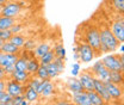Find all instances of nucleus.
<instances>
[{
    "mask_svg": "<svg viewBox=\"0 0 124 105\" xmlns=\"http://www.w3.org/2000/svg\"><path fill=\"white\" fill-rule=\"evenodd\" d=\"M46 72H48V75H49V79H55V78H57L60 73H59V71H57V68H56V66L54 65V62H50V63H48L46 66Z\"/></svg>",
    "mask_w": 124,
    "mask_h": 105,
    "instance_id": "nucleus-25",
    "label": "nucleus"
},
{
    "mask_svg": "<svg viewBox=\"0 0 124 105\" xmlns=\"http://www.w3.org/2000/svg\"><path fill=\"white\" fill-rule=\"evenodd\" d=\"M66 84H67L68 90L70 91L72 93L85 91V90H84V87H82V85H81V82L79 81V79H77V76L68 78V79H67V81H66Z\"/></svg>",
    "mask_w": 124,
    "mask_h": 105,
    "instance_id": "nucleus-14",
    "label": "nucleus"
},
{
    "mask_svg": "<svg viewBox=\"0 0 124 105\" xmlns=\"http://www.w3.org/2000/svg\"><path fill=\"white\" fill-rule=\"evenodd\" d=\"M53 51H54V54H55V56H57V57H66V49H64V47L62 43H57V44L54 45V49H53Z\"/></svg>",
    "mask_w": 124,
    "mask_h": 105,
    "instance_id": "nucleus-28",
    "label": "nucleus"
},
{
    "mask_svg": "<svg viewBox=\"0 0 124 105\" xmlns=\"http://www.w3.org/2000/svg\"><path fill=\"white\" fill-rule=\"evenodd\" d=\"M15 23H16V18H11V17H6V16L0 15V30L10 29Z\"/></svg>",
    "mask_w": 124,
    "mask_h": 105,
    "instance_id": "nucleus-22",
    "label": "nucleus"
},
{
    "mask_svg": "<svg viewBox=\"0 0 124 105\" xmlns=\"http://www.w3.org/2000/svg\"><path fill=\"white\" fill-rule=\"evenodd\" d=\"M111 4H112V6L116 8L117 12L123 13V11H124V0H111Z\"/></svg>",
    "mask_w": 124,
    "mask_h": 105,
    "instance_id": "nucleus-31",
    "label": "nucleus"
},
{
    "mask_svg": "<svg viewBox=\"0 0 124 105\" xmlns=\"http://www.w3.org/2000/svg\"><path fill=\"white\" fill-rule=\"evenodd\" d=\"M4 71H5V73H6V75H7V78L11 76V74H12L13 71H15V65H10V66L4 67Z\"/></svg>",
    "mask_w": 124,
    "mask_h": 105,
    "instance_id": "nucleus-38",
    "label": "nucleus"
},
{
    "mask_svg": "<svg viewBox=\"0 0 124 105\" xmlns=\"http://www.w3.org/2000/svg\"><path fill=\"white\" fill-rule=\"evenodd\" d=\"M25 38H24V36H22V35H19V33H15V35H12V37L10 38V42L11 43H13L16 47H18L19 49H22L23 48V45L25 43Z\"/></svg>",
    "mask_w": 124,
    "mask_h": 105,
    "instance_id": "nucleus-24",
    "label": "nucleus"
},
{
    "mask_svg": "<svg viewBox=\"0 0 124 105\" xmlns=\"http://www.w3.org/2000/svg\"><path fill=\"white\" fill-rule=\"evenodd\" d=\"M101 61L108 71H124L123 54H110L106 55Z\"/></svg>",
    "mask_w": 124,
    "mask_h": 105,
    "instance_id": "nucleus-2",
    "label": "nucleus"
},
{
    "mask_svg": "<svg viewBox=\"0 0 124 105\" xmlns=\"http://www.w3.org/2000/svg\"><path fill=\"white\" fill-rule=\"evenodd\" d=\"M19 56V54H7L4 51H0V67H6L10 65H15Z\"/></svg>",
    "mask_w": 124,
    "mask_h": 105,
    "instance_id": "nucleus-11",
    "label": "nucleus"
},
{
    "mask_svg": "<svg viewBox=\"0 0 124 105\" xmlns=\"http://www.w3.org/2000/svg\"><path fill=\"white\" fill-rule=\"evenodd\" d=\"M77 51L79 54V61L82 63H90L95 56V51L88 43H77Z\"/></svg>",
    "mask_w": 124,
    "mask_h": 105,
    "instance_id": "nucleus-4",
    "label": "nucleus"
},
{
    "mask_svg": "<svg viewBox=\"0 0 124 105\" xmlns=\"http://www.w3.org/2000/svg\"><path fill=\"white\" fill-rule=\"evenodd\" d=\"M0 51H4V53H7V54H19L20 49L18 47H16L13 43H11L10 41H7V42L2 43Z\"/></svg>",
    "mask_w": 124,
    "mask_h": 105,
    "instance_id": "nucleus-19",
    "label": "nucleus"
},
{
    "mask_svg": "<svg viewBox=\"0 0 124 105\" xmlns=\"http://www.w3.org/2000/svg\"><path fill=\"white\" fill-rule=\"evenodd\" d=\"M41 63H39V60L38 57L36 56H32L28 60V65H26V72L30 75H35V73L37 72V69L39 68Z\"/></svg>",
    "mask_w": 124,
    "mask_h": 105,
    "instance_id": "nucleus-17",
    "label": "nucleus"
},
{
    "mask_svg": "<svg viewBox=\"0 0 124 105\" xmlns=\"http://www.w3.org/2000/svg\"><path fill=\"white\" fill-rule=\"evenodd\" d=\"M35 75L39 79H49V75H48V72H46V66H39V68L37 69V72L35 73Z\"/></svg>",
    "mask_w": 124,
    "mask_h": 105,
    "instance_id": "nucleus-30",
    "label": "nucleus"
},
{
    "mask_svg": "<svg viewBox=\"0 0 124 105\" xmlns=\"http://www.w3.org/2000/svg\"><path fill=\"white\" fill-rule=\"evenodd\" d=\"M12 100V96H10L7 92H4L0 97V105H10Z\"/></svg>",
    "mask_w": 124,
    "mask_h": 105,
    "instance_id": "nucleus-33",
    "label": "nucleus"
},
{
    "mask_svg": "<svg viewBox=\"0 0 124 105\" xmlns=\"http://www.w3.org/2000/svg\"><path fill=\"white\" fill-rule=\"evenodd\" d=\"M0 15H1V5H0Z\"/></svg>",
    "mask_w": 124,
    "mask_h": 105,
    "instance_id": "nucleus-46",
    "label": "nucleus"
},
{
    "mask_svg": "<svg viewBox=\"0 0 124 105\" xmlns=\"http://www.w3.org/2000/svg\"><path fill=\"white\" fill-rule=\"evenodd\" d=\"M55 59V54H54V51L50 49L49 51H46V54H43L38 60H39V63H41V66H46L48 63H50V62H53Z\"/></svg>",
    "mask_w": 124,
    "mask_h": 105,
    "instance_id": "nucleus-23",
    "label": "nucleus"
},
{
    "mask_svg": "<svg viewBox=\"0 0 124 105\" xmlns=\"http://www.w3.org/2000/svg\"><path fill=\"white\" fill-rule=\"evenodd\" d=\"M80 71H81V66H80V63L79 62H74L73 65H72V76H78V75L80 74Z\"/></svg>",
    "mask_w": 124,
    "mask_h": 105,
    "instance_id": "nucleus-35",
    "label": "nucleus"
},
{
    "mask_svg": "<svg viewBox=\"0 0 124 105\" xmlns=\"http://www.w3.org/2000/svg\"><path fill=\"white\" fill-rule=\"evenodd\" d=\"M94 78H98V79L101 80V81H108V69L106 67H104V68L97 74V76H94Z\"/></svg>",
    "mask_w": 124,
    "mask_h": 105,
    "instance_id": "nucleus-32",
    "label": "nucleus"
},
{
    "mask_svg": "<svg viewBox=\"0 0 124 105\" xmlns=\"http://www.w3.org/2000/svg\"><path fill=\"white\" fill-rule=\"evenodd\" d=\"M26 65H28V59L24 56H18L17 61L15 62V71H26Z\"/></svg>",
    "mask_w": 124,
    "mask_h": 105,
    "instance_id": "nucleus-26",
    "label": "nucleus"
},
{
    "mask_svg": "<svg viewBox=\"0 0 124 105\" xmlns=\"http://www.w3.org/2000/svg\"><path fill=\"white\" fill-rule=\"evenodd\" d=\"M85 40H86V43L91 45L97 54H100V51H99V49H100V35H99L98 28H94V26L87 28V30L85 32Z\"/></svg>",
    "mask_w": 124,
    "mask_h": 105,
    "instance_id": "nucleus-3",
    "label": "nucleus"
},
{
    "mask_svg": "<svg viewBox=\"0 0 124 105\" xmlns=\"http://www.w3.org/2000/svg\"><path fill=\"white\" fill-rule=\"evenodd\" d=\"M66 61H67V59L66 57H57V56H55V59H54V65L56 66V68H57V71H59V73L61 74V73H63L64 72V63H66Z\"/></svg>",
    "mask_w": 124,
    "mask_h": 105,
    "instance_id": "nucleus-29",
    "label": "nucleus"
},
{
    "mask_svg": "<svg viewBox=\"0 0 124 105\" xmlns=\"http://www.w3.org/2000/svg\"><path fill=\"white\" fill-rule=\"evenodd\" d=\"M87 92V96H88V98H90V102H91V105H103L105 104L104 103V100H103V98L95 92L94 90L92 91H86Z\"/></svg>",
    "mask_w": 124,
    "mask_h": 105,
    "instance_id": "nucleus-21",
    "label": "nucleus"
},
{
    "mask_svg": "<svg viewBox=\"0 0 124 105\" xmlns=\"http://www.w3.org/2000/svg\"><path fill=\"white\" fill-rule=\"evenodd\" d=\"M5 80H0V91H5Z\"/></svg>",
    "mask_w": 124,
    "mask_h": 105,
    "instance_id": "nucleus-40",
    "label": "nucleus"
},
{
    "mask_svg": "<svg viewBox=\"0 0 124 105\" xmlns=\"http://www.w3.org/2000/svg\"><path fill=\"white\" fill-rule=\"evenodd\" d=\"M12 32L10 29H5V30H0V38L4 41V42H7L10 41V38L12 37Z\"/></svg>",
    "mask_w": 124,
    "mask_h": 105,
    "instance_id": "nucleus-34",
    "label": "nucleus"
},
{
    "mask_svg": "<svg viewBox=\"0 0 124 105\" xmlns=\"http://www.w3.org/2000/svg\"><path fill=\"white\" fill-rule=\"evenodd\" d=\"M30 76L31 75L26 71H13V73L11 74L10 78L15 79L16 81H18V82H20L23 85H26V82L30 79Z\"/></svg>",
    "mask_w": 124,
    "mask_h": 105,
    "instance_id": "nucleus-15",
    "label": "nucleus"
},
{
    "mask_svg": "<svg viewBox=\"0 0 124 105\" xmlns=\"http://www.w3.org/2000/svg\"><path fill=\"white\" fill-rule=\"evenodd\" d=\"M54 94V84L51 81V79H48L42 90V93H41V97L43 98H50L51 96Z\"/></svg>",
    "mask_w": 124,
    "mask_h": 105,
    "instance_id": "nucleus-20",
    "label": "nucleus"
},
{
    "mask_svg": "<svg viewBox=\"0 0 124 105\" xmlns=\"http://www.w3.org/2000/svg\"><path fill=\"white\" fill-rule=\"evenodd\" d=\"M74 60L79 61V54H78V51H74Z\"/></svg>",
    "mask_w": 124,
    "mask_h": 105,
    "instance_id": "nucleus-42",
    "label": "nucleus"
},
{
    "mask_svg": "<svg viewBox=\"0 0 124 105\" xmlns=\"http://www.w3.org/2000/svg\"><path fill=\"white\" fill-rule=\"evenodd\" d=\"M24 28H23V25H20V24H17V23H15L11 28H10V30H11V32L15 35V33H19L20 31L23 30Z\"/></svg>",
    "mask_w": 124,
    "mask_h": 105,
    "instance_id": "nucleus-37",
    "label": "nucleus"
},
{
    "mask_svg": "<svg viewBox=\"0 0 124 105\" xmlns=\"http://www.w3.org/2000/svg\"><path fill=\"white\" fill-rule=\"evenodd\" d=\"M93 90L103 98L104 103H110L112 100L111 97H110V94H108V90H106V87H105L104 81L99 80L98 78H94V80H93Z\"/></svg>",
    "mask_w": 124,
    "mask_h": 105,
    "instance_id": "nucleus-7",
    "label": "nucleus"
},
{
    "mask_svg": "<svg viewBox=\"0 0 124 105\" xmlns=\"http://www.w3.org/2000/svg\"><path fill=\"white\" fill-rule=\"evenodd\" d=\"M8 0H0V5H4L5 2H7Z\"/></svg>",
    "mask_w": 124,
    "mask_h": 105,
    "instance_id": "nucleus-43",
    "label": "nucleus"
},
{
    "mask_svg": "<svg viewBox=\"0 0 124 105\" xmlns=\"http://www.w3.org/2000/svg\"><path fill=\"white\" fill-rule=\"evenodd\" d=\"M22 11V5L17 1H7L5 5H1V16L16 18Z\"/></svg>",
    "mask_w": 124,
    "mask_h": 105,
    "instance_id": "nucleus-5",
    "label": "nucleus"
},
{
    "mask_svg": "<svg viewBox=\"0 0 124 105\" xmlns=\"http://www.w3.org/2000/svg\"><path fill=\"white\" fill-rule=\"evenodd\" d=\"M36 47V42L33 40H29V41H25V43L23 45V48L25 50H33V48Z\"/></svg>",
    "mask_w": 124,
    "mask_h": 105,
    "instance_id": "nucleus-36",
    "label": "nucleus"
},
{
    "mask_svg": "<svg viewBox=\"0 0 124 105\" xmlns=\"http://www.w3.org/2000/svg\"><path fill=\"white\" fill-rule=\"evenodd\" d=\"M24 97L25 99L28 100L29 104H33V103H37L39 100V93L36 91V89H32L29 86H25V90H24Z\"/></svg>",
    "mask_w": 124,
    "mask_h": 105,
    "instance_id": "nucleus-13",
    "label": "nucleus"
},
{
    "mask_svg": "<svg viewBox=\"0 0 124 105\" xmlns=\"http://www.w3.org/2000/svg\"><path fill=\"white\" fill-rule=\"evenodd\" d=\"M79 76V81L81 82L82 87L85 91H92L93 90V80L94 76L91 74V72H82L78 75Z\"/></svg>",
    "mask_w": 124,
    "mask_h": 105,
    "instance_id": "nucleus-10",
    "label": "nucleus"
},
{
    "mask_svg": "<svg viewBox=\"0 0 124 105\" xmlns=\"http://www.w3.org/2000/svg\"><path fill=\"white\" fill-rule=\"evenodd\" d=\"M119 44H121L119 51H121V54H123V53H124V44H123V43H119Z\"/></svg>",
    "mask_w": 124,
    "mask_h": 105,
    "instance_id": "nucleus-41",
    "label": "nucleus"
},
{
    "mask_svg": "<svg viewBox=\"0 0 124 105\" xmlns=\"http://www.w3.org/2000/svg\"><path fill=\"white\" fill-rule=\"evenodd\" d=\"M72 100H73L74 104H78V105H91L90 98H88L86 91H81V92H75V93H73Z\"/></svg>",
    "mask_w": 124,
    "mask_h": 105,
    "instance_id": "nucleus-12",
    "label": "nucleus"
},
{
    "mask_svg": "<svg viewBox=\"0 0 124 105\" xmlns=\"http://www.w3.org/2000/svg\"><path fill=\"white\" fill-rule=\"evenodd\" d=\"M99 35H100V49H99L100 54H103V53H113L118 49L119 42L113 36L112 31L108 28H104V29L99 30Z\"/></svg>",
    "mask_w": 124,
    "mask_h": 105,
    "instance_id": "nucleus-1",
    "label": "nucleus"
},
{
    "mask_svg": "<svg viewBox=\"0 0 124 105\" xmlns=\"http://www.w3.org/2000/svg\"><path fill=\"white\" fill-rule=\"evenodd\" d=\"M51 49V45L49 44V43H46V42H43V43H39L38 45H36L35 47V50H33V55L36 56V57H41L43 54H46V51H49Z\"/></svg>",
    "mask_w": 124,
    "mask_h": 105,
    "instance_id": "nucleus-18",
    "label": "nucleus"
},
{
    "mask_svg": "<svg viewBox=\"0 0 124 105\" xmlns=\"http://www.w3.org/2000/svg\"><path fill=\"white\" fill-rule=\"evenodd\" d=\"M28 100L25 99L24 97V93L23 94H18V96H15L12 97V100H11V104L10 105H28Z\"/></svg>",
    "mask_w": 124,
    "mask_h": 105,
    "instance_id": "nucleus-27",
    "label": "nucleus"
},
{
    "mask_svg": "<svg viewBox=\"0 0 124 105\" xmlns=\"http://www.w3.org/2000/svg\"><path fill=\"white\" fill-rule=\"evenodd\" d=\"M4 92H5V91H0V97L2 96V93H4Z\"/></svg>",
    "mask_w": 124,
    "mask_h": 105,
    "instance_id": "nucleus-45",
    "label": "nucleus"
},
{
    "mask_svg": "<svg viewBox=\"0 0 124 105\" xmlns=\"http://www.w3.org/2000/svg\"><path fill=\"white\" fill-rule=\"evenodd\" d=\"M7 79V75L4 71V67H0V80H6Z\"/></svg>",
    "mask_w": 124,
    "mask_h": 105,
    "instance_id": "nucleus-39",
    "label": "nucleus"
},
{
    "mask_svg": "<svg viewBox=\"0 0 124 105\" xmlns=\"http://www.w3.org/2000/svg\"><path fill=\"white\" fill-rule=\"evenodd\" d=\"M5 92H7L10 96L15 97V96H18V94H23L24 93V90H25V85L16 81L15 79L12 78H8L6 79L5 81Z\"/></svg>",
    "mask_w": 124,
    "mask_h": 105,
    "instance_id": "nucleus-6",
    "label": "nucleus"
},
{
    "mask_svg": "<svg viewBox=\"0 0 124 105\" xmlns=\"http://www.w3.org/2000/svg\"><path fill=\"white\" fill-rule=\"evenodd\" d=\"M111 31L113 33V36L118 40L119 43H123L124 42V20L123 18L121 19H117L112 23L111 25Z\"/></svg>",
    "mask_w": 124,
    "mask_h": 105,
    "instance_id": "nucleus-9",
    "label": "nucleus"
},
{
    "mask_svg": "<svg viewBox=\"0 0 124 105\" xmlns=\"http://www.w3.org/2000/svg\"><path fill=\"white\" fill-rule=\"evenodd\" d=\"M2 43H4V41L0 38V50H1V45H2Z\"/></svg>",
    "mask_w": 124,
    "mask_h": 105,
    "instance_id": "nucleus-44",
    "label": "nucleus"
},
{
    "mask_svg": "<svg viewBox=\"0 0 124 105\" xmlns=\"http://www.w3.org/2000/svg\"><path fill=\"white\" fill-rule=\"evenodd\" d=\"M104 84H105V87L108 90L111 99L118 100V99H122L123 98V86L117 85V84H113L111 81H104Z\"/></svg>",
    "mask_w": 124,
    "mask_h": 105,
    "instance_id": "nucleus-8",
    "label": "nucleus"
},
{
    "mask_svg": "<svg viewBox=\"0 0 124 105\" xmlns=\"http://www.w3.org/2000/svg\"><path fill=\"white\" fill-rule=\"evenodd\" d=\"M108 81L123 86L124 76L122 71H108Z\"/></svg>",
    "mask_w": 124,
    "mask_h": 105,
    "instance_id": "nucleus-16",
    "label": "nucleus"
}]
</instances>
